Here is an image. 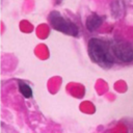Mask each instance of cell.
Segmentation results:
<instances>
[{"mask_svg": "<svg viewBox=\"0 0 133 133\" xmlns=\"http://www.w3.org/2000/svg\"><path fill=\"white\" fill-rule=\"evenodd\" d=\"M89 57L98 64L104 68H110L113 64L114 56L110 50V45L99 38H90L88 42Z\"/></svg>", "mask_w": 133, "mask_h": 133, "instance_id": "6da1fadb", "label": "cell"}, {"mask_svg": "<svg viewBox=\"0 0 133 133\" xmlns=\"http://www.w3.org/2000/svg\"><path fill=\"white\" fill-rule=\"evenodd\" d=\"M49 22L55 30L61 31L65 34L70 35H77L78 34V27L72 21L64 19L58 11H52L49 15Z\"/></svg>", "mask_w": 133, "mask_h": 133, "instance_id": "7a4b0ae2", "label": "cell"}, {"mask_svg": "<svg viewBox=\"0 0 133 133\" xmlns=\"http://www.w3.org/2000/svg\"><path fill=\"white\" fill-rule=\"evenodd\" d=\"M110 50L115 58L123 62L133 60V47L127 42H112L109 44Z\"/></svg>", "mask_w": 133, "mask_h": 133, "instance_id": "3957f363", "label": "cell"}, {"mask_svg": "<svg viewBox=\"0 0 133 133\" xmlns=\"http://www.w3.org/2000/svg\"><path fill=\"white\" fill-rule=\"evenodd\" d=\"M102 22H103V20H102V18L100 16L92 14V15L87 17L85 26H86V28H87V30L89 32H92V31H95L97 28H99L101 26Z\"/></svg>", "mask_w": 133, "mask_h": 133, "instance_id": "277c9868", "label": "cell"}, {"mask_svg": "<svg viewBox=\"0 0 133 133\" xmlns=\"http://www.w3.org/2000/svg\"><path fill=\"white\" fill-rule=\"evenodd\" d=\"M19 90L20 92L25 97V98H30L32 96V89L30 88V86L24 82H19Z\"/></svg>", "mask_w": 133, "mask_h": 133, "instance_id": "5b68a950", "label": "cell"}, {"mask_svg": "<svg viewBox=\"0 0 133 133\" xmlns=\"http://www.w3.org/2000/svg\"><path fill=\"white\" fill-rule=\"evenodd\" d=\"M58 1H60V0H58Z\"/></svg>", "mask_w": 133, "mask_h": 133, "instance_id": "8992f818", "label": "cell"}]
</instances>
